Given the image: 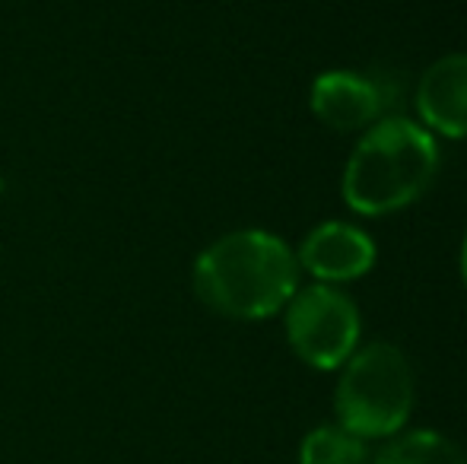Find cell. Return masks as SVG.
<instances>
[{
  "mask_svg": "<svg viewBox=\"0 0 467 464\" xmlns=\"http://www.w3.org/2000/svg\"><path fill=\"white\" fill-rule=\"evenodd\" d=\"M372 464H467V452L442 433L417 429V433L391 436V442L379 449Z\"/></svg>",
  "mask_w": 467,
  "mask_h": 464,
  "instance_id": "8",
  "label": "cell"
},
{
  "mask_svg": "<svg viewBox=\"0 0 467 464\" xmlns=\"http://www.w3.org/2000/svg\"><path fill=\"white\" fill-rule=\"evenodd\" d=\"M413 112L432 137H467V55H445L413 87Z\"/></svg>",
  "mask_w": 467,
  "mask_h": 464,
  "instance_id": "7",
  "label": "cell"
},
{
  "mask_svg": "<svg viewBox=\"0 0 467 464\" xmlns=\"http://www.w3.org/2000/svg\"><path fill=\"white\" fill-rule=\"evenodd\" d=\"M296 261H299V271H308L318 284H350L375 267V242L359 226L327 220L302 239Z\"/></svg>",
  "mask_w": 467,
  "mask_h": 464,
  "instance_id": "5",
  "label": "cell"
},
{
  "mask_svg": "<svg viewBox=\"0 0 467 464\" xmlns=\"http://www.w3.org/2000/svg\"><path fill=\"white\" fill-rule=\"evenodd\" d=\"M296 252L274 232L235 230L201 252L194 290L207 309L239 322L271 318L299 290Z\"/></svg>",
  "mask_w": 467,
  "mask_h": 464,
  "instance_id": "1",
  "label": "cell"
},
{
  "mask_svg": "<svg viewBox=\"0 0 467 464\" xmlns=\"http://www.w3.org/2000/svg\"><path fill=\"white\" fill-rule=\"evenodd\" d=\"M439 172V143L420 121L391 115L363 130L344 166L340 191L350 211L388 217L430 191Z\"/></svg>",
  "mask_w": 467,
  "mask_h": 464,
  "instance_id": "2",
  "label": "cell"
},
{
  "mask_svg": "<svg viewBox=\"0 0 467 464\" xmlns=\"http://www.w3.org/2000/svg\"><path fill=\"white\" fill-rule=\"evenodd\" d=\"M286 341L312 369H340L359 347V309L344 290L315 284L286 303Z\"/></svg>",
  "mask_w": 467,
  "mask_h": 464,
  "instance_id": "4",
  "label": "cell"
},
{
  "mask_svg": "<svg viewBox=\"0 0 467 464\" xmlns=\"http://www.w3.org/2000/svg\"><path fill=\"white\" fill-rule=\"evenodd\" d=\"M299 464H369L366 439L353 436L350 429L318 427L302 439Z\"/></svg>",
  "mask_w": 467,
  "mask_h": 464,
  "instance_id": "9",
  "label": "cell"
},
{
  "mask_svg": "<svg viewBox=\"0 0 467 464\" xmlns=\"http://www.w3.org/2000/svg\"><path fill=\"white\" fill-rule=\"evenodd\" d=\"M462 280H464V286H467V235H464V242H462Z\"/></svg>",
  "mask_w": 467,
  "mask_h": 464,
  "instance_id": "10",
  "label": "cell"
},
{
  "mask_svg": "<svg viewBox=\"0 0 467 464\" xmlns=\"http://www.w3.org/2000/svg\"><path fill=\"white\" fill-rule=\"evenodd\" d=\"M417 382L404 350L388 341L357 347L340 366L334 410L337 423L359 439H391L410 420Z\"/></svg>",
  "mask_w": 467,
  "mask_h": 464,
  "instance_id": "3",
  "label": "cell"
},
{
  "mask_svg": "<svg viewBox=\"0 0 467 464\" xmlns=\"http://www.w3.org/2000/svg\"><path fill=\"white\" fill-rule=\"evenodd\" d=\"M308 102L315 118L340 134L369 130L375 121L391 118L369 70H325L312 83Z\"/></svg>",
  "mask_w": 467,
  "mask_h": 464,
  "instance_id": "6",
  "label": "cell"
}]
</instances>
